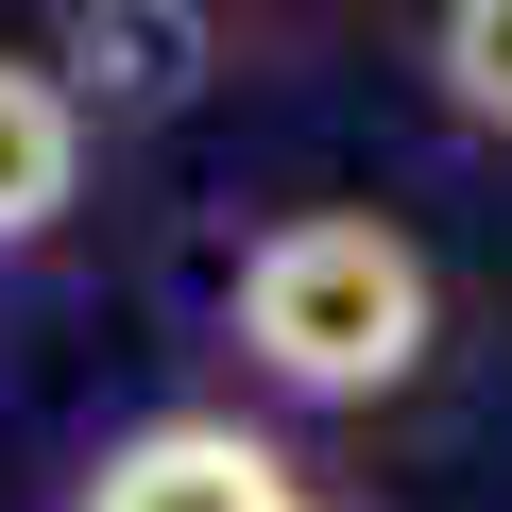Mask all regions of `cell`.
Returning a JSON list of instances; mask_svg holds the SVG:
<instances>
[{"mask_svg":"<svg viewBox=\"0 0 512 512\" xmlns=\"http://www.w3.org/2000/svg\"><path fill=\"white\" fill-rule=\"evenodd\" d=\"M222 342L274 376L291 410H376V393L427 376V342H444V274H427V239L376 222V205H291V222L239 239Z\"/></svg>","mask_w":512,"mask_h":512,"instance_id":"6da1fadb","label":"cell"},{"mask_svg":"<svg viewBox=\"0 0 512 512\" xmlns=\"http://www.w3.org/2000/svg\"><path fill=\"white\" fill-rule=\"evenodd\" d=\"M86 205V86L52 52H0V256H35Z\"/></svg>","mask_w":512,"mask_h":512,"instance_id":"3957f363","label":"cell"},{"mask_svg":"<svg viewBox=\"0 0 512 512\" xmlns=\"http://www.w3.org/2000/svg\"><path fill=\"white\" fill-rule=\"evenodd\" d=\"M188 52H205L188 0H69V52H52V69H69L86 103H171Z\"/></svg>","mask_w":512,"mask_h":512,"instance_id":"277c9868","label":"cell"},{"mask_svg":"<svg viewBox=\"0 0 512 512\" xmlns=\"http://www.w3.org/2000/svg\"><path fill=\"white\" fill-rule=\"evenodd\" d=\"M427 86L461 137H512V0H444L427 18Z\"/></svg>","mask_w":512,"mask_h":512,"instance_id":"5b68a950","label":"cell"},{"mask_svg":"<svg viewBox=\"0 0 512 512\" xmlns=\"http://www.w3.org/2000/svg\"><path fill=\"white\" fill-rule=\"evenodd\" d=\"M69 512H325V478L239 410H154L69 478Z\"/></svg>","mask_w":512,"mask_h":512,"instance_id":"7a4b0ae2","label":"cell"}]
</instances>
